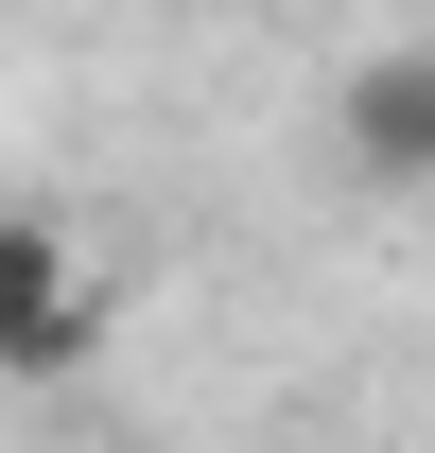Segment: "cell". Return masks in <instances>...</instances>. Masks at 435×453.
<instances>
[{
    "label": "cell",
    "instance_id": "obj_1",
    "mask_svg": "<svg viewBox=\"0 0 435 453\" xmlns=\"http://www.w3.org/2000/svg\"><path fill=\"white\" fill-rule=\"evenodd\" d=\"M105 349V262L70 210H0V384H70Z\"/></svg>",
    "mask_w": 435,
    "mask_h": 453
},
{
    "label": "cell",
    "instance_id": "obj_2",
    "mask_svg": "<svg viewBox=\"0 0 435 453\" xmlns=\"http://www.w3.org/2000/svg\"><path fill=\"white\" fill-rule=\"evenodd\" d=\"M331 140H348V174L418 192V174H435V35H401V53L348 70V88H331Z\"/></svg>",
    "mask_w": 435,
    "mask_h": 453
}]
</instances>
